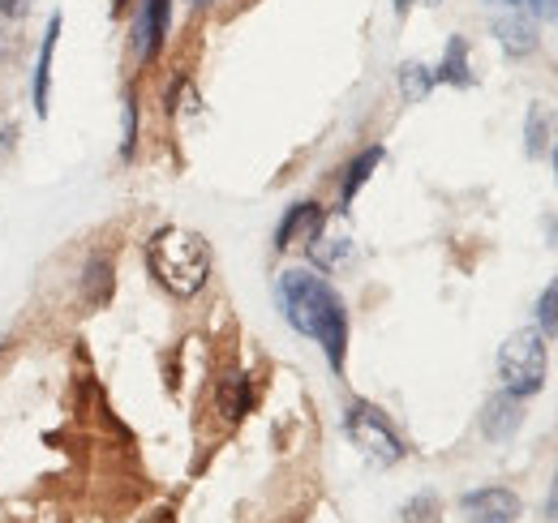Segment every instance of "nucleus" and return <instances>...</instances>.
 Segmentation results:
<instances>
[{"label": "nucleus", "mask_w": 558, "mask_h": 523, "mask_svg": "<svg viewBox=\"0 0 558 523\" xmlns=\"http://www.w3.org/2000/svg\"><path fill=\"white\" fill-rule=\"evenodd\" d=\"M276 301L283 323L314 339L327 356V365L336 374H344V361H349V305L344 296L318 275V270H305V266H288L276 279Z\"/></svg>", "instance_id": "obj_1"}, {"label": "nucleus", "mask_w": 558, "mask_h": 523, "mask_svg": "<svg viewBox=\"0 0 558 523\" xmlns=\"http://www.w3.org/2000/svg\"><path fill=\"white\" fill-rule=\"evenodd\" d=\"M146 266L155 275V283L177 296V301H194L210 279V245L203 241V232L190 228H159L146 241Z\"/></svg>", "instance_id": "obj_2"}, {"label": "nucleus", "mask_w": 558, "mask_h": 523, "mask_svg": "<svg viewBox=\"0 0 558 523\" xmlns=\"http://www.w3.org/2000/svg\"><path fill=\"white\" fill-rule=\"evenodd\" d=\"M546 335L537 327L515 330L502 348H498V378H502V391L515 394V399H533V394L546 387Z\"/></svg>", "instance_id": "obj_3"}, {"label": "nucleus", "mask_w": 558, "mask_h": 523, "mask_svg": "<svg viewBox=\"0 0 558 523\" xmlns=\"http://www.w3.org/2000/svg\"><path fill=\"white\" fill-rule=\"evenodd\" d=\"M344 434H349L352 447L369 463H378V467H391V463H400V459L409 455V447H404L400 429L391 425V416L378 403H369V399H352L349 403Z\"/></svg>", "instance_id": "obj_4"}, {"label": "nucleus", "mask_w": 558, "mask_h": 523, "mask_svg": "<svg viewBox=\"0 0 558 523\" xmlns=\"http://www.w3.org/2000/svg\"><path fill=\"white\" fill-rule=\"evenodd\" d=\"M168 31H172V0H138V13H134V52H138V65H155L163 44H168Z\"/></svg>", "instance_id": "obj_5"}, {"label": "nucleus", "mask_w": 558, "mask_h": 523, "mask_svg": "<svg viewBox=\"0 0 558 523\" xmlns=\"http://www.w3.org/2000/svg\"><path fill=\"white\" fill-rule=\"evenodd\" d=\"M460 511L469 515V523H515L520 520V498L502 485H486L460 498Z\"/></svg>", "instance_id": "obj_6"}, {"label": "nucleus", "mask_w": 558, "mask_h": 523, "mask_svg": "<svg viewBox=\"0 0 558 523\" xmlns=\"http://www.w3.org/2000/svg\"><path fill=\"white\" fill-rule=\"evenodd\" d=\"M494 39L502 44L507 57H529L537 52V26L529 17V9H494Z\"/></svg>", "instance_id": "obj_7"}, {"label": "nucleus", "mask_w": 558, "mask_h": 523, "mask_svg": "<svg viewBox=\"0 0 558 523\" xmlns=\"http://www.w3.org/2000/svg\"><path fill=\"white\" fill-rule=\"evenodd\" d=\"M323 223H327V210H323L318 202H292L276 228V250L283 254V250H292V245H310Z\"/></svg>", "instance_id": "obj_8"}, {"label": "nucleus", "mask_w": 558, "mask_h": 523, "mask_svg": "<svg viewBox=\"0 0 558 523\" xmlns=\"http://www.w3.org/2000/svg\"><path fill=\"white\" fill-rule=\"evenodd\" d=\"M61 13H52L48 31H44V44H39V57H35V86H31V104H35V117H48V95H52V61H57V44H61Z\"/></svg>", "instance_id": "obj_9"}, {"label": "nucleus", "mask_w": 558, "mask_h": 523, "mask_svg": "<svg viewBox=\"0 0 558 523\" xmlns=\"http://www.w3.org/2000/svg\"><path fill=\"white\" fill-rule=\"evenodd\" d=\"M524 425V399L498 391L494 399H486V412H482V434L489 442H507L515 438V429Z\"/></svg>", "instance_id": "obj_10"}, {"label": "nucleus", "mask_w": 558, "mask_h": 523, "mask_svg": "<svg viewBox=\"0 0 558 523\" xmlns=\"http://www.w3.org/2000/svg\"><path fill=\"white\" fill-rule=\"evenodd\" d=\"M215 408H219V416H223V421H241V416L254 408V387H250V378H245V374H236V369L219 374Z\"/></svg>", "instance_id": "obj_11"}, {"label": "nucleus", "mask_w": 558, "mask_h": 523, "mask_svg": "<svg viewBox=\"0 0 558 523\" xmlns=\"http://www.w3.org/2000/svg\"><path fill=\"white\" fill-rule=\"evenodd\" d=\"M305 250H310V262H314L318 270H340V266L352 258L349 232H344V228H327V223L314 232V241H310Z\"/></svg>", "instance_id": "obj_12"}, {"label": "nucleus", "mask_w": 558, "mask_h": 523, "mask_svg": "<svg viewBox=\"0 0 558 523\" xmlns=\"http://www.w3.org/2000/svg\"><path fill=\"white\" fill-rule=\"evenodd\" d=\"M434 82H447V86H473V69H469V44L464 35H451L447 39V52L434 69Z\"/></svg>", "instance_id": "obj_13"}, {"label": "nucleus", "mask_w": 558, "mask_h": 523, "mask_svg": "<svg viewBox=\"0 0 558 523\" xmlns=\"http://www.w3.org/2000/svg\"><path fill=\"white\" fill-rule=\"evenodd\" d=\"M378 163H383V146H365V150L352 159L349 168H344V185H340V202H344V206L361 194V185L374 177V168H378Z\"/></svg>", "instance_id": "obj_14"}, {"label": "nucleus", "mask_w": 558, "mask_h": 523, "mask_svg": "<svg viewBox=\"0 0 558 523\" xmlns=\"http://www.w3.org/2000/svg\"><path fill=\"white\" fill-rule=\"evenodd\" d=\"M82 292H86V305H108L112 296V262L108 258H90L82 270Z\"/></svg>", "instance_id": "obj_15"}, {"label": "nucleus", "mask_w": 558, "mask_h": 523, "mask_svg": "<svg viewBox=\"0 0 558 523\" xmlns=\"http://www.w3.org/2000/svg\"><path fill=\"white\" fill-rule=\"evenodd\" d=\"M438 82H434V69L421 65V61H409V65H400V95L409 99V104H421L429 90H434Z\"/></svg>", "instance_id": "obj_16"}, {"label": "nucleus", "mask_w": 558, "mask_h": 523, "mask_svg": "<svg viewBox=\"0 0 558 523\" xmlns=\"http://www.w3.org/2000/svg\"><path fill=\"white\" fill-rule=\"evenodd\" d=\"M537 330L546 339H558V275L542 288V296H537Z\"/></svg>", "instance_id": "obj_17"}, {"label": "nucleus", "mask_w": 558, "mask_h": 523, "mask_svg": "<svg viewBox=\"0 0 558 523\" xmlns=\"http://www.w3.org/2000/svg\"><path fill=\"white\" fill-rule=\"evenodd\" d=\"M546 133H550V117H546L542 104H533V108H529V155H533V159L546 155Z\"/></svg>", "instance_id": "obj_18"}, {"label": "nucleus", "mask_w": 558, "mask_h": 523, "mask_svg": "<svg viewBox=\"0 0 558 523\" xmlns=\"http://www.w3.org/2000/svg\"><path fill=\"white\" fill-rule=\"evenodd\" d=\"M138 146V95L125 90V137H121V159H134Z\"/></svg>", "instance_id": "obj_19"}, {"label": "nucleus", "mask_w": 558, "mask_h": 523, "mask_svg": "<svg viewBox=\"0 0 558 523\" xmlns=\"http://www.w3.org/2000/svg\"><path fill=\"white\" fill-rule=\"evenodd\" d=\"M404 523H438V498L434 494H417L404 507Z\"/></svg>", "instance_id": "obj_20"}, {"label": "nucleus", "mask_w": 558, "mask_h": 523, "mask_svg": "<svg viewBox=\"0 0 558 523\" xmlns=\"http://www.w3.org/2000/svg\"><path fill=\"white\" fill-rule=\"evenodd\" d=\"M524 9L542 22H558V0H524Z\"/></svg>", "instance_id": "obj_21"}, {"label": "nucleus", "mask_w": 558, "mask_h": 523, "mask_svg": "<svg viewBox=\"0 0 558 523\" xmlns=\"http://www.w3.org/2000/svg\"><path fill=\"white\" fill-rule=\"evenodd\" d=\"M13 146H17V125H13L9 117H0V159H4Z\"/></svg>", "instance_id": "obj_22"}, {"label": "nucleus", "mask_w": 558, "mask_h": 523, "mask_svg": "<svg viewBox=\"0 0 558 523\" xmlns=\"http://www.w3.org/2000/svg\"><path fill=\"white\" fill-rule=\"evenodd\" d=\"M31 9V0H0V22H17Z\"/></svg>", "instance_id": "obj_23"}, {"label": "nucleus", "mask_w": 558, "mask_h": 523, "mask_svg": "<svg viewBox=\"0 0 558 523\" xmlns=\"http://www.w3.org/2000/svg\"><path fill=\"white\" fill-rule=\"evenodd\" d=\"M546 515L558 523V472H555V485H550V498H546Z\"/></svg>", "instance_id": "obj_24"}, {"label": "nucleus", "mask_w": 558, "mask_h": 523, "mask_svg": "<svg viewBox=\"0 0 558 523\" xmlns=\"http://www.w3.org/2000/svg\"><path fill=\"white\" fill-rule=\"evenodd\" d=\"M409 4H429V9H434V4H442V0H396V13H409Z\"/></svg>", "instance_id": "obj_25"}, {"label": "nucleus", "mask_w": 558, "mask_h": 523, "mask_svg": "<svg viewBox=\"0 0 558 523\" xmlns=\"http://www.w3.org/2000/svg\"><path fill=\"white\" fill-rule=\"evenodd\" d=\"M185 4H194V9H207V4H215V0H185Z\"/></svg>", "instance_id": "obj_26"}, {"label": "nucleus", "mask_w": 558, "mask_h": 523, "mask_svg": "<svg viewBox=\"0 0 558 523\" xmlns=\"http://www.w3.org/2000/svg\"><path fill=\"white\" fill-rule=\"evenodd\" d=\"M555 177H558V146H555Z\"/></svg>", "instance_id": "obj_27"}]
</instances>
